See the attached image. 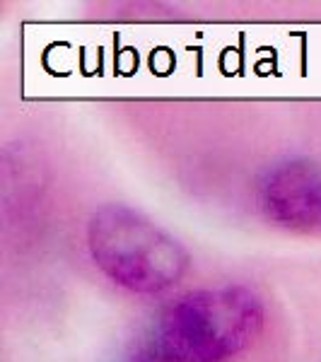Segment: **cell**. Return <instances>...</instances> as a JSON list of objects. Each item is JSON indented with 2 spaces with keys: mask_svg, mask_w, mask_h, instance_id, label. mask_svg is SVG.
<instances>
[{
  "mask_svg": "<svg viewBox=\"0 0 321 362\" xmlns=\"http://www.w3.org/2000/svg\"><path fill=\"white\" fill-rule=\"evenodd\" d=\"M261 297L244 285L191 290L157 312L143 341V362H225L264 329Z\"/></svg>",
  "mask_w": 321,
  "mask_h": 362,
  "instance_id": "cell-1",
  "label": "cell"
},
{
  "mask_svg": "<svg viewBox=\"0 0 321 362\" xmlns=\"http://www.w3.org/2000/svg\"><path fill=\"white\" fill-rule=\"evenodd\" d=\"M92 264L116 288L133 295H162L191 268L189 251L165 227L124 203H104L87 220Z\"/></svg>",
  "mask_w": 321,
  "mask_h": 362,
  "instance_id": "cell-2",
  "label": "cell"
},
{
  "mask_svg": "<svg viewBox=\"0 0 321 362\" xmlns=\"http://www.w3.org/2000/svg\"><path fill=\"white\" fill-rule=\"evenodd\" d=\"M256 208L271 225L293 232L321 227V165L285 157L268 165L254 186Z\"/></svg>",
  "mask_w": 321,
  "mask_h": 362,
  "instance_id": "cell-3",
  "label": "cell"
}]
</instances>
